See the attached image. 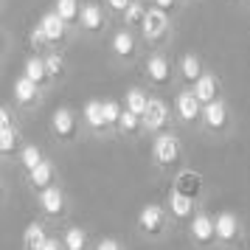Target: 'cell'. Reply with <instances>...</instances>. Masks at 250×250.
Masks as SVG:
<instances>
[{
    "instance_id": "cb8c5ba5",
    "label": "cell",
    "mask_w": 250,
    "mask_h": 250,
    "mask_svg": "<svg viewBox=\"0 0 250 250\" xmlns=\"http://www.w3.org/2000/svg\"><path fill=\"white\" fill-rule=\"evenodd\" d=\"M31 174V183H34L37 188H48V183H51V174H54V169H51V163L48 160H42L37 169L28 171Z\"/></svg>"
},
{
    "instance_id": "d6986e66",
    "label": "cell",
    "mask_w": 250,
    "mask_h": 250,
    "mask_svg": "<svg viewBox=\"0 0 250 250\" xmlns=\"http://www.w3.org/2000/svg\"><path fill=\"white\" fill-rule=\"evenodd\" d=\"M84 118H87V124L96 126V129L107 126V118H104V102H87V107H84Z\"/></svg>"
},
{
    "instance_id": "5b68a950",
    "label": "cell",
    "mask_w": 250,
    "mask_h": 250,
    "mask_svg": "<svg viewBox=\"0 0 250 250\" xmlns=\"http://www.w3.org/2000/svg\"><path fill=\"white\" fill-rule=\"evenodd\" d=\"M138 225L144 228L146 233H158L160 228H163V208L155 203L144 205V211H141V216H138Z\"/></svg>"
},
{
    "instance_id": "277c9868",
    "label": "cell",
    "mask_w": 250,
    "mask_h": 250,
    "mask_svg": "<svg viewBox=\"0 0 250 250\" xmlns=\"http://www.w3.org/2000/svg\"><path fill=\"white\" fill-rule=\"evenodd\" d=\"M141 118H144V124H146L149 129H158V126H163L169 121V107L160 102V99H149L146 113L141 115Z\"/></svg>"
},
{
    "instance_id": "ac0fdd59",
    "label": "cell",
    "mask_w": 250,
    "mask_h": 250,
    "mask_svg": "<svg viewBox=\"0 0 250 250\" xmlns=\"http://www.w3.org/2000/svg\"><path fill=\"white\" fill-rule=\"evenodd\" d=\"M23 76H28L31 82H40L48 76V65H45V59H40V57H31L28 62H25V70H23Z\"/></svg>"
},
{
    "instance_id": "6da1fadb",
    "label": "cell",
    "mask_w": 250,
    "mask_h": 250,
    "mask_svg": "<svg viewBox=\"0 0 250 250\" xmlns=\"http://www.w3.org/2000/svg\"><path fill=\"white\" fill-rule=\"evenodd\" d=\"M152 155H155L158 163L169 166V163H174L177 155H180V141L174 135H158L155 138V146H152Z\"/></svg>"
},
{
    "instance_id": "52a82bcc",
    "label": "cell",
    "mask_w": 250,
    "mask_h": 250,
    "mask_svg": "<svg viewBox=\"0 0 250 250\" xmlns=\"http://www.w3.org/2000/svg\"><path fill=\"white\" fill-rule=\"evenodd\" d=\"M200 96L197 93H180L177 96V102H174V107H177V113H180L183 121H194L197 115H200Z\"/></svg>"
},
{
    "instance_id": "4316f807",
    "label": "cell",
    "mask_w": 250,
    "mask_h": 250,
    "mask_svg": "<svg viewBox=\"0 0 250 250\" xmlns=\"http://www.w3.org/2000/svg\"><path fill=\"white\" fill-rule=\"evenodd\" d=\"M144 17H146V12H144V6L138 0H132L124 9V23H144Z\"/></svg>"
},
{
    "instance_id": "d4e9b609",
    "label": "cell",
    "mask_w": 250,
    "mask_h": 250,
    "mask_svg": "<svg viewBox=\"0 0 250 250\" xmlns=\"http://www.w3.org/2000/svg\"><path fill=\"white\" fill-rule=\"evenodd\" d=\"M87 245V233L82 230V228H68V233H65V248L68 250H84Z\"/></svg>"
},
{
    "instance_id": "7a4b0ae2",
    "label": "cell",
    "mask_w": 250,
    "mask_h": 250,
    "mask_svg": "<svg viewBox=\"0 0 250 250\" xmlns=\"http://www.w3.org/2000/svg\"><path fill=\"white\" fill-rule=\"evenodd\" d=\"M191 236H194V242H200V245L214 242L216 239V219H211L208 214H197L191 219Z\"/></svg>"
},
{
    "instance_id": "484cf974",
    "label": "cell",
    "mask_w": 250,
    "mask_h": 250,
    "mask_svg": "<svg viewBox=\"0 0 250 250\" xmlns=\"http://www.w3.org/2000/svg\"><path fill=\"white\" fill-rule=\"evenodd\" d=\"M57 12L62 14L68 23H73V20L82 14V9H79V3H76V0H57Z\"/></svg>"
},
{
    "instance_id": "4fadbf2b",
    "label": "cell",
    "mask_w": 250,
    "mask_h": 250,
    "mask_svg": "<svg viewBox=\"0 0 250 250\" xmlns=\"http://www.w3.org/2000/svg\"><path fill=\"white\" fill-rule=\"evenodd\" d=\"M194 93L200 96V102H203V104L214 102V99H216V79L211 76V73H203L200 79L194 82Z\"/></svg>"
},
{
    "instance_id": "e0dca14e",
    "label": "cell",
    "mask_w": 250,
    "mask_h": 250,
    "mask_svg": "<svg viewBox=\"0 0 250 250\" xmlns=\"http://www.w3.org/2000/svg\"><path fill=\"white\" fill-rule=\"evenodd\" d=\"M203 188V180H200V174H194V171H183L180 177H177V191L188 194V197H194V194Z\"/></svg>"
},
{
    "instance_id": "f546056e",
    "label": "cell",
    "mask_w": 250,
    "mask_h": 250,
    "mask_svg": "<svg viewBox=\"0 0 250 250\" xmlns=\"http://www.w3.org/2000/svg\"><path fill=\"white\" fill-rule=\"evenodd\" d=\"M138 118H141L138 113H132V110H124V113H121V118H118V124H121V129H124V132H132V129L138 126Z\"/></svg>"
},
{
    "instance_id": "7402d4cb",
    "label": "cell",
    "mask_w": 250,
    "mask_h": 250,
    "mask_svg": "<svg viewBox=\"0 0 250 250\" xmlns=\"http://www.w3.org/2000/svg\"><path fill=\"white\" fill-rule=\"evenodd\" d=\"M82 23H84V28H90V31H96V28H102V9L96 6V3H87L84 9H82Z\"/></svg>"
},
{
    "instance_id": "44dd1931",
    "label": "cell",
    "mask_w": 250,
    "mask_h": 250,
    "mask_svg": "<svg viewBox=\"0 0 250 250\" xmlns=\"http://www.w3.org/2000/svg\"><path fill=\"white\" fill-rule=\"evenodd\" d=\"M149 107V99L144 96V90H138V87H132V90H126V110H132V113L144 115Z\"/></svg>"
},
{
    "instance_id": "9a60e30c",
    "label": "cell",
    "mask_w": 250,
    "mask_h": 250,
    "mask_svg": "<svg viewBox=\"0 0 250 250\" xmlns=\"http://www.w3.org/2000/svg\"><path fill=\"white\" fill-rule=\"evenodd\" d=\"M14 96H17V102H20V104L34 102V96H37V82H31L28 76H20V79L14 82Z\"/></svg>"
},
{
    "instance_id": "5bb4252c",
    "label": "cell",
    "mask_w": 250,
    "mask_h": 250,
    "mask_svg": "<svg viewBox=\"0 0 250 250\" xmlns=\"http://www.w3.org/2000/svg\"><path fill=\"white\" fill-rule=\"evenodd\" d=\"M146 73H149V79H152V82H160V84H163V82H169V73H171L169 62H166L163 57H149Z\"/></svg>"
},
{
    "instance_id": "74e56055",
    "label": "cell",
    "mask_w": 250,
    "mask_h": 250,
    "mask_svg": "<svg viewBox=\"0 0 250 250\" xmlns=\"http://www.w3.org/2000/svg\"><path fill=\"white\" fill-rule=\"evenodd\" d=\"M0 126H12V121H9V110H0Z\"/></svg>"
},
{
    "instance_id": "1f68e13d",
    "label": "cell",
    "mask_w": 250,
    "mask_h": 250,
    "mask_svg": "<svg viewBox=\"0 0 250 250\" xmlns=\"http://www.w3.org/2000/svg\"><path fill=\"white\" fill-rule=\"evenodd\" d=\"M45 65H48V76H59V73H62V57H59V54L45 57Z\"/></svg>"
},
{
    "instance_id": "83f0119b",
    "label": "cell",
    "mask_w": 250,
    "mask_h": 250,
    "mask_svg": "<svg viewBox=\"0 0 250 250\" xmlns=\"http://www.w3.org/2000/svg\"><path fill=\"white\" fill-rule=\"evenodd\" d=\"M14 144H17V135H14V129L12 126H0V152H12Z\"/></svg>"
},
{
    "instance_id": "e575fe53",
    "label": "cell",
    "mask_w": 250,
    "mask_h": 250,
    "mask_svg": "<svg viewBox=\"0 0 250 250\" xmlns=\"http://www.w3.org/2000/svg\"><path fill=\"white\" fill-rule=\"evenodd\" d=\"M107 3H110L113 9H118V12H124V9L129 6V3H132V0H107Z\"/></svg>"
},
{
    "instance_id": "836d02e7",
    "label": "cell",
    "mask_w": 250,
    "mask_h": 250,
    "mask_svg": "<svg viewBox=\"0 0 250 250\" xmlns=\"http://www.w3.org/2000/svg\"><path fill=\"white\" fill-rule=\"evenodd\" d=\"M96 250H121V245H118L115 239H102V242H99V248H96Z\"/></svg>"
},
{
    "instance_id": "d590c367",
    "label": "cell",
    "mask_w": 250,
    "mask_h": 250,
    "mask_svg": "<svg viewBox=\"0 0 250 250\" xmlns=\"http://www.w3.org/2000/svg\"><path fill=\"white\" fill-rule=\"evenodd\" d=\"M40 250H62V245H59L57 239H45V245H42Z\"/></svg>"
},
{
    "instance_id": "ba28073f",
    "label": "cell",
    "mask_w": 250,
    "mask_h": 250,
    "mask_svg": "<svg viewBox=\"0 0 250 250\" xmlns=\"http://www.w3.org/2000/svg\"><path fill=\"white\" fill-rule=\"evenodd\" d=\"M203 118H205V124L211 126V129H222V126H225V118H228L225 102H219V99L208 102L203 107Z\"/></svg>"
},
{
    "instance_id": "2e32d148",
    "label": "cell",
    "mask_w": 250,
    "mask_h": 250,
    "mask_svg": "<svg viewBox=\"0 0 250 250\" xmlns=\"http://www.w3.org/2000/svg\"><path fill=\"white\" fill-rule=\"evenodd\" d=\"M23 242H25V250H40L42 248V245H45V230H42V225H40V222H31V225L25 228Z\"/></svg>"
},
{
    "instance_id": "3957f363",
    "label": "cell",
    "mask_w": 250,
    "mask_h": 250,
    "mask_svg": "<svg viewBox=\"0 0 250 250\" xmlns=\"http://www.w3.org/2000/svg\"><path fill=\"white\" fill-rule=\"evenodd\" d=\"M141 25H144V34H146L149 40H158V37L166 31V25H169V20H166V12H163V9H158V6H155V9H149Z\"/></svg>"
},
{
    "instance_id": "7c38bea8",
    "label": "cell",
    "mask_w": 250,
    "mask_h": 250,
    "mask_svg": "<svg viewBox=\"0 0 250 250\" xmlns=\"http://www.w3.org/2000/svg\"><path fill=\"white\" fill-rule=\"evenodd\" d=\"M40 205L45 208V214H59L62 205H65V197H62L59 188L48 186V188H42V194H40Z\"/></svg>"
},
{
    "instance_id": "8fae6325",
    "label": "cell",
    "mask_w": 250,
    "mask_h": 250,
    "mask_svg": "<svg viewBox=\"0 0 250 250\" xmlns=\"http://www.w3.org/2000/svg\"><path fill=\"white\" fill-rule=\"evenodd\" d=\"M169 208H171V214L177 216V219H186V216H191V208H194V200L188 197V194H183V191H171L169 197Z\"/></svg>"
},
{
    "instance_id": "30bf717a",
    "label": "cell",
    "mask_w": 250,
    "mask_h": 250,
    "mask_svg": "<svg viewBox=\"0 0 250 250\" xmlns=\"http://www.w3.org/2000/svg\"><path fill=\"white\" fill-rule=\"evenodd\" d=\"M236 230H239V222H236V216L230 214V211H222V214L216 216V239L230 242V239L236 236Z\"/></svg>"
},
{
    "instance_id": "8992f818",
    "label": "cell",
    "mask_w": 250,
    "mask_h": 250,
    "mask_svg": "<svg viewBox=\"0 0 250 250\" xmlns=\"http://www.w3.org/2000/svg\"><path fill=\"white\" fill-rule=\"evenodd\" d=\"M65 25H68V20H65L59 12H51V14H45V17L40 20V28L45 31V37L51 40V42H57V40L65 37Z\"/></svg>"
},
{
    "instance_id": "f1b7e54d",
    "label": "cell",
    "mask_w": 250,
    "mask_h": 250,
    "mask_svg": "<svg viewBox=\"0 0 250 250\" xmlns=\"http://www.w3.org/2000/svg\"><path fill=\"white\" fill-rule=\"evenodd\" d=\"M40 163H42L40 149H37V146H25V149H23V166H25V169L31 171V169H37Z\"/></svg>"
},
{
    "instance_id": "8d00e7d4",
    "label": "cell",
    "mask_w": 250,
    "mask_h": 250,
    "mask_svg": "<svg viewBox=\"0 0 250 250\" xmlns=\"http://www.w3.org/2000/svg\"><path fill=\"white\" fill-rule=\"evenodd\" d=\"M155 6H158V9H163V12H166V9H171V6H174V0H155Z\"/></svg>"
},
{
    "instance_id": "9c48e42d",
    "label": "cell",
    "mask_w": 250,
    "mask_h": 250,
    "mask_svg": "<svg viewBox=\"0 0 250 250\" xmlns=\"http://www.w3.org/2000/svg\"><path fill=\"white\" fill-rule=\"evenodd\" d=\"M54 132H57L59 138H68L73 135V129H76V118H73V113H70L68 107H59L57 113H54Z\"/></svg>"
},
{
    "instance_id": "ffe728a7",
    "label": "cell",
    "mask_w": 250,
    "mask_h": 250,
    "mask_svg": "<svg viewBox=\"0 0 250 250\" xmlns=\"http://www.w3.org/2000/svg\"><path fill=\"white\" fill-rule=\"evenodd\" d=\"M180 73L188 82H197L200 76H203V65H200V59L194 57V54H186V57H183V62H180Z\"/></svg>"
},
{
    "instance_id": "4dcf8cb0",
    "label": "cell",
    "mask_w": 250,
    "mask_h": 250,
    "mask_svg": "<svg viewBox=\"0 0 250 250\" xmlns=\"http://www.w3.org/2000/svg\"><path fill=\"white\" fill-rule=\"evenodd\" d=\"M121 107H118V102H104V118H107V124H115L118 118H121Z\"/></svg>"
},
{
    "instance_id": "d6a6232c",
    "label": "cell",
    "mask_w": 250,
    "mask_h": 250,
    "mask_svg": "<svg viewBox=\"0 0 250 250\" xmlns=\"http://www.w3.org/2000/svg\"><path fill=\"white\" fill-rule=\"evenodd\" d=\"M45 42H48L45 31H42V28H34V34H31V45H34V48H42Z\"/></svg>"
},
{
    "instance_id": "603a6c76",
    "label": "cell",
    "mask_w": 250,
    "mask_h": 250,
    "mask_svg": "<svg viewBox=\"0 0 250 250\" xmlns=\"http://www.w3.org/2000/svg\"><path fill=\"white\" fill-rule=\"evenodd\" d=\"M132 48H135V40H132L129 31H118V34L113 37V51L118 54V57H129Z\"/></svg>"
}]
</instances>
